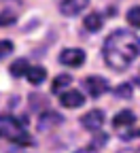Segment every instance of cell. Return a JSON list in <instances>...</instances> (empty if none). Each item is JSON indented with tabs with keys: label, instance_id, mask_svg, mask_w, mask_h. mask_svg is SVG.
Returning a JSON list of instances; mask_svg holds the SVG:
<instances>
[{
	"label": "cell",
	"instance_id": "19",
	"mask_svg": "<svg viewBox=\"0 0 140 153\" xmlns=\"http://www.w3.org/2000/svg\"><path fill=\"white\" fill-rule=\"evenodd\" d=\"M74 153H98L93 147H85V149H79V151H74Z\"/></svg>",
	"mask_w": 140,
	"mask_h": 153
},
{
	"label": "cell",
	"instance_id": "11",
	"mask_svg": "<svg viewBox=\"0 0 140 153\" xmlns=\"http://www.w3.org/2000/svg\"><path fill=\"white\" fill-rule=\"evenodd\" d=\"M68 85H72V76L70 74H57L53 85H51V91L53 94H62V91H66Z\"/></svg>",
	"mask_w": 140,
	"mask_h": 153
},
{
	"label": "cell",
	"instance_id": "17",
	"mask_svg": "<svg viewBox=\"0 0 140 153\" xmlns=\"http://www.w3.org/2000/svg\"><path fill=\"white\" fill-rule=\"evenodd\" d=\"M13 41H0V60H4L7 55L13 53Z\"/></svg>",
	"mask_w": 140,
	"mask_h": 153
},
{
	"label": "cell",
	"instance_id": "9",
	"mask_svg": "<svg viewBox=\"0 0 140 153\" xmlns=\"http://www.w3.org/2000/svg\"><path fill=\"white\" fill-rule=\"evenodd\" d=\"M136 123V115L132 111H121V113H117L115 117H113V126L119 128V130H123V128H130Z\"/></svg>",
	"mask_w": 140,
	"mask_h": 153
},
{
	"label": "cell",
	"instance_id": "14",
	"mask_svg": "<svg viewBox=\"0 0 140 153\" xmlns=\"http://www.w3.org/2000/svg\"><path fill=\"white\" fill-rule=\"evenodd\" d=\"M15 22H17V11H13V9H4L2 13H0V28L13 26Z\"/></svg>",
	"mask_w": 140,
	"mask_h": 153
},
{
	"label": "cell",
	"instance_id": "6",
	"mask_svg": "<svg viewBox=\"0 0 140 153\" xmlns=\"http://www.w3.org/2000/svg\"><path fill=\"white\" fill-rule=\"evenodd\" d=\"M59 123H64V117L59 113H55V111L45 108L41 115H38V130H43V132H47V130H51V128H55Z\"/></svg>",
	"mask_w": 140,
	"mask_h": 153
},
{
	"label": "cell",
	"instance_id": "8",
	"mask_svg": "<svg viewBox=\"0 0 140 153\" xmlns=\"http://www.w3.org/2000/svg\"><path fill=\"white\" fill-rule=\"evenodd\" d=\"M87 7H89V0H62L59 11H62V15H66V17H74L81 11H85Z\"/></svg>",
	"mask_w": 140,
	"mask_h": 153
},
{
	"label": "cell",
	"instance_id": "16",
	"mask_svg": "<svg viewBox=\"0 0 140 153\" xmlns=\"http://www.w3.org/2000/svg\"><path fill=\"white\" fill-rule=\"evenodd\" d=\"M115 94L119 96V98H132V85H130V83H121V85H117Z\"/></svg>",
	"mask_w": 140,
	"mask_h": 153
},
{
	"label": "cell",
	"instance_id": "15",
	"mask_svg": "<svg viewBox=\"0 0 140 153\" xmlns=\"http://www.w3.org/2000/svg\"><path fill=\"white\" fill-rule=\"evenodd\" d=\"M125 19H127V24H130L132 28L140 30V7H132V9L127 11Z\"/></svg>",
	"mask_w": 140,
	"mask_h": 153
},
{
	"label": "cell",
	"instance_id": "2",
	"mask_svg": "<svg viewBox=\"0 0 140 153\" xmlns=\"http://www.w3.org/2000/svg\"><path fill=\"white\" fill-rule=\"evenodd\" d=\"M0 136H4L7 140L21 145V147H32L34 138L28 134V130L24 128V123L11 117V115H0Z\"/></svg>",
	"mask_w": 140,
	"mask_h": 153
},
{
	"label": "cell",
	"instance_id": "7",
	"mask_svg": "<svg viewBox=\"0 0 140 153\" xmlns=\"http://www.w3.org/2000/svg\"><path fill=\"white\" fill-rule=\"evenodd\" d=\"M59 102L66 108H79V106L85 104V96L81 91H76V89H66V91L59 94Z\"/></svg>",
	"mask_w": 140,
	"mask_h": 153
},
{
	"label": "cell",
	"instance_id": "20",
	"mask_svg": "<svg viewBox=\"0 0 140 153\" xmlns=\"http://www.w3.org/2000/svg\"><path fill=\"white\" fill-rule=\"evenodd\" d=\"M0 153H17V151H0Z\"/></svg>",
	"mask_w": 140,
	"mask_h": 153
},
{
	"label": "cell",
	"instance_id": "13",
	"mask_svg": "<svg viewBox=\"0 0 140 153\" xmlns=\"http://www.w3.org/2000/svg\"><path fill=\"white\" fill-rule=\"evenodd\" d=\"M28 68H30V64H28V60H15L13 64H11V74L15 76V79H19V76H26V72H28Z\"/></svg>",
	"mask_w": 140,
	"mask_h": 153
},
{
	"label": "cell",
	"instance_id": "4",
	"mask_svg": "<svg viewBox=\"0 0 140 153\" xmlns=\"http://www.w3.org/2000/svg\"><path fill=\"white\" fill-rule=\"evenodd\" d=\"M83 85H85V89H87V94L91 98H100L104 91H108V81L100 74H89L83 81Z\"/></svg>",
	"mask_w": 140,
	"mask_h": 153
},
{
	"label": "cell",
	"instance_id": "5",
	"mask_svg": "<svg viewBox=\"0 0 140 153\" xmlns=\"http://www.w3.org/2000/svg\"><path fill=\"white\" fill-rule=\"evenodd\" d=\"M104 121H106V117H104V113L100 108H91L89 113H85L81 117V126L85 130H89V132H98L100 128L104 126Z\"/></svg>",
	"mask_w": 140,
	"mask_h": 153
},
{
	"label": "cell",
	"instance_id": "3",
	"mask_svg": "<svg viewBox=\"0 0 140 153\" xmlns=\"http://www.w3.org/2000/svg\"><path fill=\"white\" fill-rule=\"evenodd\" d=\"M59 62L68 68H81L85 64V51L83 49H76V47H70V49H64L59 53Z\"/></svg>",
	"mask_w": 140,
	"mask_h": 153
},
{
	"label": "cell",
	"instance_id": "12",
	"mask_svg": "<svg viewBox=\"0 0 140 153\" xmlns=\"http://www.w3.org/2000/svg\"><path fill=\"white\" fill-rule=\"evenodd\" d=\"M85 30L87 32H100V28H102V15H98V13H89L85 17V22H83Z\"/></svg>",
	"mask_w": 140,
	"mask_h": 153
},
{
	"label": "cell",
	"instance_id": "10",
	"mask_svg": "<svg viewBox=\"0 0 140 153\" xmlns=\"http://www.w3.org/2000/svg\"><path fill=\"white\" fill-rule=\"evenodd\" d=\"M26 76H28V81H30L32 85H41V83L47 79V70H45L43 66H30L28 72H26Z\"/></svg>",
	"mask_w": 140,
	"mask_h": 153
},
{
	"label": "cell",
	"instance_id": "1",
	"mask_svg": "<svg viewBox=\"0 0 140 153\" xmlns=\"http://www.w3.org/2000/svg\"><path fill=\"white\" fill-rule=\"evenodd\" d=\"M140 53V38L136 32L132 30H115L108 34V38L104 41V62L108 68L121 72L125 68L132 66V62Z\"/></svg>",
	"mask_w": 140,
	"mask_h": 153
},
{
	"label": "cell",
	"instance_id": "18",
	"mask_svg": "<svg viewBox=\"0 0 140 153\" xmlns=\"http://www.w3.org/2000/svg\"><path fill=\"white\" fill-rule=\"evenodd\" d=\"M106 140H108L106 134H100V136H96V140H93V149H96V147H102V143H106Z\"/></svg>",
	"mask_w": 140,
	"mask_h": 153
}]
</instances>
